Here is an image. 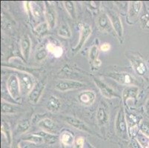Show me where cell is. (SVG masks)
<instances>
[{
	"instance_id": "12",
	"label": "cell",
	"mask_w": 149,
	"mask_h": 148,
	"mask_svg": "<svg viewBox=\"0 0 149 148\" xmlns=\"http://www.w3.org/2000/svg\"><path fill=\"white\" fill-rule=\"evenodd\" d=\"M96 24H97V28L102 32L108 33H114L109 16L106 13H102L97 16Z\"/></svg>"
},
{
	"instance_id": "26",
	"label": "cell",
	"mask_w": 149,
	"mask_h": 148,
	"mask_svg": "<svg viewBox=\"0 0 149 148\" xmlns=\"http://www.w3.org/2000/svg\"><path fill=\"white\" fill-rule=\"evenodd\" d=\"M63 5H64L66 11L68 13L69 16H70L73 19H77V8H76L74 2H72V1H65V2H63Z\"/></svg>"
},
{
	"instance_id": "25",
	"label": "cell",
	"mask_w": 149,
	"mask_h": 148,
	"mask_svg": "<svg viewBox=\"0 0 149 148\" xmlns=\"http://www.w3.org/2000/svg\"><path fill=\"white\" fill-rule=\"evenodd\" d=\"M42 137L44 140V143L48 144V145H54L56 143L59 139V136L55 134L50 133H47L45 131H40V132L36 133Z\"/></svg>"
},
{
	"instance_id": "28",
	"label": "cell",
	"mask_w": 149,
	"mask_h": 148,
	"mask_svg": "<svg viewBox=\"0 0 149 148\" xmlns=\"http://www.w3.org/2000/svg\"><path fill=\"white\" fill-rule=\"evenodd\" d=\"M46 48H47L48 52L52 54L54 56L57 57V58L62 56V54H63V49H62V47L61 46L57 45V44H54V43H48L47 46H46Z\"/></svg>"
},
{
	"instance_id": "2",
	"label": "cell",
	"mask_w": 149,
	"mask_h": 148,
	"mask_svg": "<svg viewBox=\"0 0 149 148\" xmlns=\"http://www.w3.org/2000/svg\"><path fill=\"white\" fill-rule=\"evenodd\" d=\"M7 90L10 97L14 101H19L21 100V88L19 80L16 74H10L7 80Z\"/></svg>"
},
{
	"instance_id": "37",
	"label": "cell",
	"mask_w": 149,
	"mask_h": 148,
	"mask_svg": "<svg viewBox=\"0 0 149 148\" xmlns=\"http://www.w3.org/2000/svg\"><path fill=\"white\" fill-rule=\"evenodd\" d=\"M130 148H143V147L141 145L139 141L134 138H131V142L129 143Z\"/></svg>"
},
{
	"instance_id": "33",
	"label": "cell",
	"mask_w": 149,
	"mask_h": 148,
	"mask_svg": "<svg viewBox=\"0 0 149 148\" xmlns=\"http://www.w3.org/2000/svg\"><path fill=\"white\" fill-rule=\"evenodd\" d=\"M48 55V51L46 47H41L38 49L35 54V60L38 62H42L47 58Z\"/></svg>"
},
{
	"instance_id": "3",
	"label": "cell",
	"mask_w": 149,
	"mask_h": 148,
	"mask_svg": "<svg viewBox=\"0 0 149 148\" xmlns=\"http://www.w3.org/2000/svg\"><path fill=\"white\" fill-rule=\"evenodd\" d=\"M78 26L79 29V38L77 45L72 47V54H77L80 51L92 33V28L89 24L80 22Z\"/></svg>"
},
{
	"instance_id": "6",
	"label": "cell",
	"mask_w": 149,
	"mask_h": 148,
	"mask_svg": "<svg viewBox=\"0 0 149 148\" xmlns=\"http://www.w3.org/2000/svg\"><path fill=\"white\" fill-rule=\"evenodd\" d=\"M107 14L109 16L115 34L122 44L123 41V36H124V28H123V24L120 15L116 12L111 10H108Z\"/></svg>"
},
{
	"instance_id": "24",
	"label": "cell",
	"mask_w": 149,
	"mask_h": 148,
	"mask_svg": "<svg viewBox=\"0 0 149 148\" xmlns=\"http://www.w3.org/2000/svg\"><path fill=\"white\" fill-rule=\"evenodd\" d=\"M143 9L139 16V22L142 28L143 29H149V11L146 8V5H143Z\"/></svg>"
},
{
	"instance_id": "15",
	"label": "cell",
	"mask_w": 149,
	"mask_h": 148,
	"mask_svg": "<svg viewBox=\"0 0 149 148\" xmlns=\"http://www.w3.org/2000/svg\"><path fill=\"white\" fill-rule=\"evenodd\" d=\"M19 45L22 56L25 61H28L31 56V49H32V42L28 34H25L22 36L20 39Z\"/></svg>"
},
{
	"instance_id": "14",
	"label": "cell",
	"mask_w": 149,
	"mask_h": 148,
	"mask_svg": "<svg viewBox=\"0 0 149 148\" xmlns=\"http://www.w3.org/2000/svg\"><path fill=\"white\" fill-rule=\"evenodd\" d=\"M106 76L109 78L113 79L116 82H118L120 85H125V86L126 85L127 86L132 85L134 82V78L128 73H124V72H121V73H108Z\"/></svg>"
},
{
	"instance_id": "43",
	"label": "cell",
	"mask_w": 149,
	"mask_h": 148,
	"mask_svg": "<svg viewBox=\"0 0 149 148\" xmlns=\"http://www.w3.org/2000/svg\"><path fill=\"white\" fill-rule=\"evenodd\" d=\"M146 148H149V138H148V142L147 144V147Z\"/></svg>"
},
{
	"instance_id": "8",
	"label": "cell",
	"mask_w": 149,
	"mask_h": 148,
	"mask_svg": "<svg viewBox=\"0 0 149 148\" xmlns=\"http://www.w3.org/2000/svg\"><path fill=\"white\" fill-rule=\"evenodd\" d=\"M93 80L96 86L97 87V88L99 89L100 93H101L102 96H103V97L108 99L120 98V95L117 94L113 88L108 86L106 83L102 81L100 79L97 78V77H93Z\"/></svg>"
},
{
	"instance_id": "9",
	"label": "cell",
	"mask_w": 149,
	"mask_h": 148,
	"mask_svg": "<svg viewBox=\"0 0 149 148\" xmlns=\"http://www.w3.org/2000/svg\"><path fill=\"white\" fill-rule=\"evenodd\" d=\"M128 59L131 62L134 70L140 76H145L148 73V67L146 62L140 56L134 54H128Z\"/></svg>"
},
{
	"instance_id": "32",
	"label": "cell",
	"mask_w": 149,
	"mask_h": 148,
	"mask_svg": "<svg viewBox=\"0 0 149 148\" xmlns=\"http://www.w3.org/2000/svg\"><path fill=\"white\" fill-rule=\"evenodd\" d=\"M139 130L143 135L149 138V119H143L139 124Z\"/></svg>"
},
{
	"instance_id": "16",
	"label": "cell",
	"mask_w": 149,
	"mask_h": 148,
	"mask_svg": "<svg viewBox=\"0 0 149 148\" xmlns=\"http://www.w3.org/2000/svg\"><path fill=\"white\" fill-rule=\"evenodd\" d=\"M78 101L84 106H90L94 103L97 98L95 91L91 90H86L80 92L78 95Z\"/></svg>"
},
{
	"instance_id": "34",
	"label": "cell",
	"mask_w": 149,
	"mask_h": 148,
	"mask_svg": "<svg viewBox=\"0 0 149 148\" xmlns=\"http://www.w3.org/2000/svg\"><path fill=\"white\" fill-rule=\"evenodd\" d=\"M31 13L35 19H40L42 14V9L36 2H31Z\"/></svg>"
},
{
	"instance_id": "40",
	"label": "cell",
	"mask_w": 149,
	"mask_h": 148,
	"mask_svg": "<svg viewBox=\"0 0 149 148\" xmlns=\"http://www.w3.org/2000/svg\"><path fill=\"white\" fill-rule=\"evenodd\" d=\"M92 65V67H93V68H96V69H98L99 67L101 66L102 65V62L101 60H100V59H98L97 61H96V62H94L93 63L91 64Z\"/></svg>"
},
{
	"instance_id": "29",
	"label": "cell",
	"mask_w": 149,
	"mask_h": 148,
	"mask_svg": "<svg viewBox=\"0 0 149 148\" xmlns=\"http://www.w3.org/2000/svg\"><path fill=\"white\" fill-rule=\"evenodd\" d=\"M58 35L64 39H70L72 36V32L68 24H62L58 30Z\"/></svg>"
},
{
	"instance_id": "18",
	"label": "cell",
	"mask_w": 149,
	"mask_h": 148,
	"mask_svg": "<svg viewBox=\"0 0 149 148\" xmlns=\"http://www.w3.org/2000/svg\"><path fill=\"white\" fill-rule=\"evenodd\" d=\"M96 119H97V123L100 125L104 126L108 124V120H109V113H108V108L102 102L99 105L97 108Z\"/></svg>"
},
{
	"instance_id": "27",
	"label": "cell",
	"mask_w": 149,
	"mask_h": 148,
	"mask_svg": "<svg viewBox=\"0 0 149 148\" xmlns=\"http://www.w3.org/2000/svg\"><path fill=\"white\" fill-rule=\"evenodd\" d=\"M31 127V122L28 119L19 121L16 127V133L18 134H25Z\"/></svg>"
},
{
	"instance_id": "11",
	"label": "cell",
	"mask_w": 149,
	"mask_h": 148,
	"mask_svg": "<svg viewBox=\"0 0 149 148\" xmlns=\"http://www.w3.org/2000/svg\"><path fill=\"white\" fill-rule=\"evenodd\" d=\"M64 121L68 124L69 125L73 127L74 128L79 130L82 132L87 133L88 134H93V131L91 129V127L88 125L85 122L81 119L72 116H65L64 117Z\"/></svg>"
},
{
	"instance_id": "35",
	"label": "cell",
	"mask_w": 149,
	"mask_h": 148,
	"mask_svg": "<svg viewBox=\"0 0 149 148\" xmlns=\"http://www.w3.org/2000/svg\"><path fill=\"white\" fill-rule=\"evenodd\" d=\"M49 30L50 28L48 26V23L46 22H42L40 24H38L37 26L34 28V32L40 36H43L44 34L47 33V32Z\"/></svg>"
},
{
	"instance_id": "41",
	"label": "cell",
	"mask_w": 149,
	"mask_h": 148,
	"mask_svg": "<svg viewBox=\"0 0 149 148\" xmlns=\"http://www.w3.org/2000/svg\"><path fill=\"white\" fill-rule=\"evenodd\" d=\"M10 148H21V147H20L19 145H18V144H12V145L10 146Z\"/></svg>"
},
{
	"instance_id": "42",
	"label": "cell",
	"mask_w": 149,
	"mask_h": 148,
	"mask_svg": "<svg viewBox=\"0 0 149 148\" xmlns=\"http://www.w3.org/2000/svg\"><path fill=\"white\" fill-rule=\"evenodd\" d=\"M88 148H96V147H93L92 145H91L90 143H88Z\"/></svg>"
},
{
	"instance_id": "5",
	"label": "cell",
	"mask_w": 149,
	"mask_h": 148,
	"mask_svg": "<svg viewBox=\"0 0 149 148\" xmlns=\"http://www.w3.org/2000/svg\"><path fill=\"white\" fill-rule=\"evenodd\" d=\"M18 74H17L19 80L20 88H21V93L22 96L28 95L33 89V86L35 85L34 79L33 75L28 73L18 71Z\"/></svg>"
},
{
	"instance_id": "36",
	"label": "cell",
	"mask_w": 149,
	"mask_h": 148,
	"mask_svg": "<svg viewBox=\"0 0 149 148\" xmlns=\"http://www.w3.org/2000/svg\"><path fill=\"white\" fill-rule=\"evenodd\" d=\"M85 145V138L82 136H77L75 138L74 148H83Z\"/></svg>"
},
{
	"instance_id": "23",
	"label": "cell",
	"mask_w": 149,
	"mask_h": 148,
	"mask_svg": "<svg viewBox=\"0 0 149 148\" xmlns=\"http://www.w3.org/2000/svg\"><path fill=\"white\" fill-rule=\"evenodd\" d=\"M1 132L2 135L5 137L6 142L10 145V146L13 144V135H12L11 129L8 123L5 122H2L1 124Z\"/></svg>"
},
{
	"instance_id": "21",
	"label": "cell",
	"mask_w": 149,
	"mask_h": 148,
	"mask_svg": "<svg viewBox=\"0 0 149 148\" xmlns=\"http://www.w3.org/2000/svg\"><path fill=\"white\" fill-rule=\"evenodd\" d=\"M19 108L17 104H12V103L8 102L5 100L2 99V104H1V113L3 115H10V114H15L18 112Z\"/></svg>"
},
{
	"instance_id": "30",
	"label": "cell",
	"mask_w": 149,
	"mask_h": 148,
	"mask_svg": "<svg viewBox=\"0 0 149 148\" xmlns=\"http://www.w3.org/2000/svg\"><path fill=\"white\" fill-rule=\"evenodd\" d=\"M22 139L24 141H27V142H31V143L36 144V145H40V144L44 143L43 138H42L40 135L36 134V133L25 135V137H23Z\"/></svg>"
},
{
	"instance_id": "7",
	"label": "cell",
	"mask_w": 149,
	"mask_h": 148,
	"mask_svg": "<svg viewBox=\"0 0 149 148\" xmlns=\"http://www.w3.org/2000/svg\"><path fill=\"white\" fill-rule=\"evenodd\" d=\"M86 86L84 82L73 79H62L56 82L55 89L61 92H68L70 90H79Z\"/></svg>"
},
{
	"instance_id": "4",
	"label": "cell",
	"mask_w": 149,
	"mask_h": 148,
	"mask_svg": "<svg viewBox=\"0 0 149 148\" xmlns=\"http://www.w3.org/2000/svg\"><path fill=\"white\" fill-rule=\"evenodd\" d=\"M143 3L140 1H131L128 2L127 10V22L129 24H134L139 19Z\"/></svg>"
},
{
	"instance_id": "1",
	"label": "cell",
	"mask_w": 149,
	"mask_h": 148,
	"mask_svg": "<svg viewBox=\"0 0 149 148\" xmlns=\"http://www.w3.org/2000/svg\"><path fill=\"white\" fill-rule=\"evenodd\" d=\"M114 127L116 134L120 137L123 138H125L126 136L129 137L126 113L123 108H121L116 114L114 122Z\"/></svg>"
},
{
	"instance_id": "17",
	"label": "cell",
	"mask_w": 149,
	"mask_h": 148,
	"mask_svg": "<svg viewBox=\"0 0 149 148\" xmlns=\"http://www.w3.org/2000/svg\"><path fill=\"white\" fill-rule=\"evenodd\" d=\"M139 88L135 85H130L127 86L123 90V94H122V99L124 103L125 106H127V102L128 101L136 100L137 98L138 93H139Z\"/></svg>"
},
{
	"instance_id": "10",
	"label": "cell",
	"mask_w": 149,
	"mask_h": 148,
	"mask_svg": "<svg viewBox=\"0 0 149 148\" xmlns=\"http://www.w3.org/2000/svg\"><path fill=\"white\" fill-rule=\"evenodd\" d=\"M44 7V14L45 22L48 23L50 29H53L56 26V19H57L56 8L51 2H45Z\"/></svg>"
},
{
	"instance_id": "20",
	"label": "cell",
	"mask_w": 149,
	"mask_h": 148,
	"mask_svg": "<svg viewBox=\"0 0 149 148\" xmlns=\"http://www.w3.org/2000/svg\"><path fill=\"white\" fill-rule=\"evenodd\" d=\"M61 106H62V102H61L60 99L56 96L52 95L48 99V101L46 104V108L50 112L57 113L61 108Z\"/></svg>"
},
{
	"instance_id": "31",
	"label": "cell",
	"mask_w": 149,
	"mask_h": 148,
	"mask_svg": "<svg viewBox=\"0 0 149 148\" xmlns=\"http://www.w3.org/2000/svg\"><path fill=\"white\" fill-rule=\"evenodd\" d=\"M100 47L97 44H93L91 47L90 51H89V60L91 63H93L94 62L99 59V55H100Z\"/></svg>"
},
{
	"instance_id": "39",
	"label": "cell",
	"mask_w": 149,
	"mask_h": 148,
	"mask_svg": "<svg viewBox=\"0 0 149 148\" xmlns=\"http://www.w3.org/2000/svg\"><path fill=\"white\" fill-rule=\"evenodd\" d=\"M144 109H145V112H146V116H147L148 118L149 119V98L148 99L147 101H146V104H145Z\"/></svg>"
},
{
	"instance_id": "13",
	"label": "cell",
	"mask_w": 149,
	"mask_h": 148,
	"mask_svg": "<svg viewBox=\"0 0 149 148\" xmlns=\"http://www.w3.org/2000/svg\"><path fill=\"white\" fill-rule=\"evenodd\" d=\"M45 89V84L42 81L36 82L33 89L31 90V91L28 94V101L33 104H37L44 93Z\"/></svg>"
},
{
	"instance_id": "22",
	"label": "cell",
	"mask_w": 149,
	"mask_h": 148,
	"mask_svg": "<svg viewBox=\"0 0 149 148\" xmlns=\"http://www.w3.org/2000/svg\"><path fill=\"white\" fill-rule=\"evenodd\" d=\"M59 140H60L61 143L65 146L70 147L74 145L75 138L72 133L68 130H64L61 133L60 135H59Z\"/></svg>"
},
{
	"instance_id": "19",
	"label": "cell",
	"mask_w": 149,
	"mask_h": 148,
	"mask_svg": "<svg viewBox=\"0 0 149 148\" xmlns=\"http://www.w3.org/2000/svg\"><path fill=\"white\" fill-rule=\"evenodd\" d=\"M37 124L43 131L53 134H55L56 133V124L52 119H49V118H44V119H41L38 122Z\"/></svg>"
},
{
	"instance_id": "38",
	"label": "cell",
	"mask_w": 149,
	"mask_h": 148,
	"mask_svg": "<svg viewBox=\"0 0 149 148\" xmlns=\"http://www.w3.org/2000/svg\"><path fill=\"white\" fill-rule=\"evenodd\" d=\"M111 44L109 43L104 42L102 44H100V50L102 52H107V51H109L111 50Z\"/></svg>"
}]
</instances>
